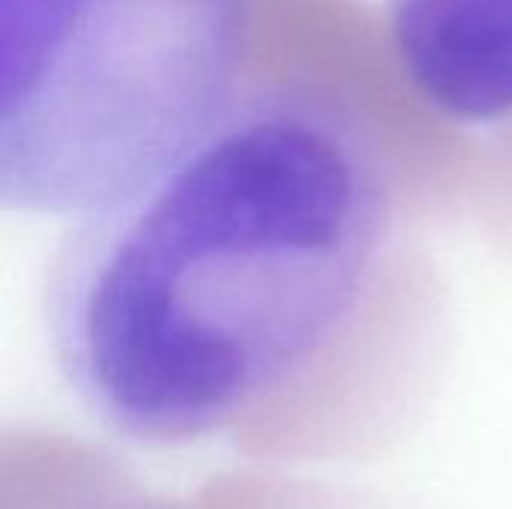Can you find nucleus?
I'll list each match as a JSON object with an SVG mask.
<instances>
[{"instance_id":"1","label":"nucleus","mask_w":512,"mask_h":509,"mask_svg":"<svg viewBox=\"0 0 512 509\" xmlns=\"http://www.w3.org/2000/svg\"><path fill=\"white\" fill-rule=\"evenodd\" d=\"M372 129L303 84H258L165 168L75 219L51 258L54 366L141 447L216 435L351 324L393 243Z\"/></svg>"},{"instance_id":"2","label":"nucleus","mask_w":512,"mask_h":509,"mask_svg":"<svg viewBox=\"0 0 512 509\" xmlns=\"http://www.w3.org/2000/svg\"><path fill=\"white\" fill-rule=\"evenodd\" d=\"M246 0H0V204L81 219L240 93Z\"/></svg>"},{"instance_id":"3","label":"nucleus","mask_w":512,"mask_h":509,"mask_svg":"<svg viewBox=\"0 0 512 509\" xmlns=\"http://www.w3.org/2000/svg\"><path fill=\"white\" fill-rule=\"evenodd\" d=\"M399 66L459 126L512 120V0H387Z\"/></svg>"}]
</instances>
